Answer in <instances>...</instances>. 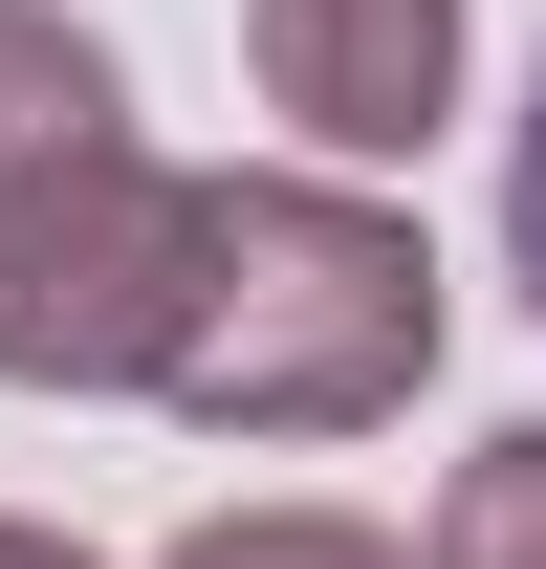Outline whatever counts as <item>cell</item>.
<instances>
[{"mask_svg":"<svg viewBox=\"0 0 546 569\" xmlns=\"http://www.w3.org/2000/svg\"><path fill=\"white\" fill-rule=\"evenodd\" d=\"M437 372V241L350 176H198V329L175 417L219 438H350Z\"/></svg>","mask_w":546,"mask_h":569,"instance_id":"6da1fadb","label":"cell"},{"mask_svg":"<svg viewBox=\"0 0 546 569\" xmlns=\"http://www.w3.org/2000/svg\"><path fill=\"white\" fill-rule=\"evenodd\" d=\"M198 329V176L132 132L0 176V395H175Z\"/></svg>","mask_w":546,"mask_h":569,"instance_id":"7a4b0ae2","label":"cell"},{"mask_svg":"<svg viewBox=\"0 0 546 569\" xmlns=\"http://www.w3.org/2000/svg\"><path fill=\"white\" fill-rule=\"evenodd\" d=\"M241 44L306 153H415L459 110V0H241Z\"/></svg>","mask_w":546,"mask_h":569,"instance_id":"3957f363","label":"cell"},{"mask_svg":"<svg viewBox=\"0 0 546 569\" xmlns=\"http://www.w3.org/2000/svg\"><path fill=\"white\" fill-rule=\"evenodd\" d=\"M88 132H132V110H110V44L44 22V0H0V176H44V153H88Z\"/></svg>","mask_w":546,"mask_h":569,"instance_id":"277c9868","label":"cell"},{"mask_svg":"<svg viewBox=\"0 0 546 569\" xmlns=\"http://www.w3.org/2000/svg\"><path fill=\"white\" fill-rule=\"evenodd\" d=\"M437 569H546V417L459 460V503H437Z\"/></svg>","mask_w":546,"mask_h":569,"instance_id":"5b68a950","label":"cell"},{"mask_svg":"<svg viewBox=\"0 0 546 569\" xmlns=\"http://www.w3.org/2000/svg\"><path fill=\"white\" fill-rule=\"evenodd\" d=\"M175 569H415L394 526H328V503H241V526H198Z\"/></svg>","mask_w":546,"mask_h":569,"instance_id":"8992f818","label":"cell"},{"mask_svg":"<svg viewBox=\"0 0 546 569\" xmlns=\"http://www.w3.org/2000/svg\"><path fill=\"white\" fill-rule=\"evenodd\" d=\"M503 263H525V307H546V67H525V132H503Z\"/></svg>","mask_w":546,"mask_h":569,"instance_id":"52a82bcc","label":"cell"},{"mask_svg":"<svg viewBox=\"0 0 546 569\" xmlns=\"http://www.w3.org/2000/svg\"><path fill=\"white\" fill-rule=\"evenodd\" d=\"M0 569H88V548H67V526H0Z\"/></svg>","mask_w":546,"mask_h":569,"instance_id":"ba28073f","label":"cell"}]
</instances>
